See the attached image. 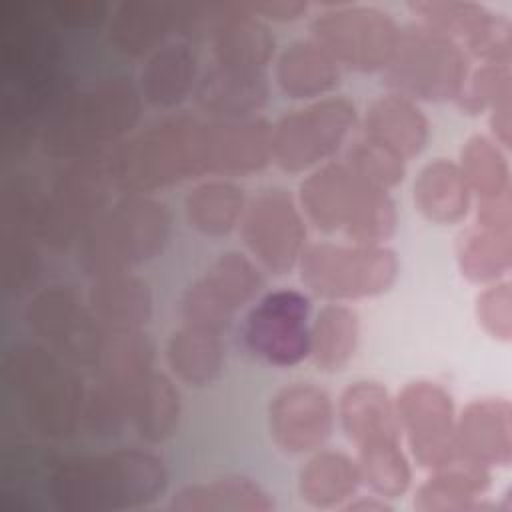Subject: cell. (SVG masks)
<instances>
[{"label": "cell", "mask_w": 512, "mask_h": 512, "mask_svg": "<svg viewBox=\"0 0 512 512\" xmlns=\"http://www.w3.org/2000/svg\"><path fill=\"white\" fill-rule=\"evenodd\" d=\"M248 10L264 22H294L308 12V4L306 2H288V0L250 2Z\"/></svg>", "instance_id": "obj_46"}, {"label": "cell", "mask_w": 512, "mask_h": 512, "mask_svg": "<svg viewBox=\"0 0 512 512\" xmlns=\"http://www.w3.org/2000/svg\"><path fill=\"white\" fill-rule=\"evenodd\" d=\"M490 470L454 458L452 462L430 470L424 484L418 486L414 508L422 512H466L488 510L486 492L490 488Z\"/></svg>", "instance_id": "obj_29"}, {"label": "cell", "mask_w": 512, "mask_h": 512, "mask_svg": "<svg viewBox=\"0 0 512 512\" xmlns=\"http://www.w3.org/2000/svg\"><path fill=\"white\" fill-rule=\"evenodd\" d=\"M240 230L252 258L278 276L292 272L306 248V218L282 186L262 188L246 202Z\"/></svg>", "instance_id": "obj_14"}, {"label": "cell", "mask_w": 512, "mask_h": 512, "mask_svg": "<svg viewBox=\"0 0 512 512\" xmlns=\"http://www.w3.org/2000/svg\"><path fill=\"white\" fill-rule=\"evenodd\" d=\"M182 414L180 392L174 382L150 370L128 396V426L148 444H160L178 430Z\"/></svg>", "instance_id": "obj_30"}, {"label": "cell", "mask_w": 512, "mask_h": 512, "mask_svg": "<svg viewBox=\"0 0 512 512\" xmlns=\"http://www.w3.org/2000/svg\"><path fill=\"white\" fill-rule=\"evenodd\" d=\"M270 96L266 70H240L210 62L202 68L192 100L210 120L258 114Z\"/></svg>", "instance_id": "obj_21"}, {"label": "cell", "mask_w": 512, "mask_h": 512, "mask_svg": "<svg viewBox=\"0 0 512 512\" xmlns=\"http://www.w3.org/2000/svg\"><path fill=\"white\" fill-rule=\"evenodd\" d=\"M200 72L202 64L196 46L174 38L144 58L136 86L146 104L168 112L194 94Z\"/></svg>", "instance_id": "obj_22"}, {"label": "cell", "mask_w": 512, "mask_h": 512, "mask_svg": "<svg viewBox=\"0 0 512 512\" xmlns=\"http://www.w3.org/2000/svg\"><path fill=\"white\" fill-rule=\"evenodd\" d=\"M414 204L432 224H458L466 218L472 194L460 166L446 158L424 164L414 180Z\"/></svg>", "instance_id": "obj_32"}, {"label": "cell", "mask_w": 512, "mask_h": 512, "mask_svg": "<svg viewBox=\"0 0 512 512\" xmlns=\"http://www.w3.org/2000/svg\"><path fill=\"white\" fill-rule=\"evenodd\" d=\"M2 376L24 422L48 440H68L82 428L86 386L76 366L40 342L14 344Z\"/></svg>", "instance_id": "obj_3"}, {"label": "cell", "mask_w": 512, "mask_h": 512, "mask_svg": "<svg viewBox=\"0 0 512 512\" xmlns=\"http://www.w3.org/2000/svg\"><path fill=\"white\" fill-rule=\"evenodd\" d=\"M400 432L420 468L434 470L456 458V408L450 392L432 380H412L394 398Z\"/></svg>", "instance_id": "obj_16"}, {"label": "cell", "mask_w": 512, "mask_h": 512, "mask_svg": "<svg viewBox=\"0 0 512 512\" xmlns=\"http://www.w3.org/2000/svg\"><path fill=\"white\" fill-rule=\"evenodd\" d=\"M296 268L302 284L328 302L380 296L394 286L400 272L392 248L356 242L308 244Z\"/></svg>", "instance_id": "obj_8"}, {"label": "cell", "mask_w": 512, "mask_h": 512, "mask_svg": "<svg viewBox=\"0 0 512 512\" xmlns=\"http://www.w3.org/2000/svg\"><path fill=\"white\" fill-rule=\"evenodd\" d=\"M456 260L470 282L492 284L502 280L512 266V224L474 220L458 238Z\"/></svg>", "instance_id": "obj_36"}, {"label": "cell", "mask_w": 512, "mask_h": 512, "mask_svg": "<svg viewBox=\"0 0 512 512\" xmlns=\"http://www.w3.org/2000/svg\"><path fill=\"white\" fill-rule=\"evenodd\" d=\"M476 316L482 328L496 340L512 336V292L508 280L486 284L476 298Z\"/></svg>", "instance_id": "obj_44"}, {"label": "cell", "mask_w": 512, "mask_h": 512, "mask_svg": "<svg viewBox=\"0 0 512 512\" xmlns=\"http://www.w3.org/2000/svg\"><path fill=\"white\" fill-rule=\"evenodd\" d=\"M310 298L294 288L266 292L242 322V342L260 362L292 368L310 352Z\"/></svg>", "instance_id": "obj_13"}, {"label": "cell", "mask_w": 512, "mask_h": 512, "mask_svg": "<svg viewBox=\"0 0 512 512\" xmlns=\"http://www.w3.org/2000/svg\"><path fill=\"white\" fill-rule=\"evenodd\" d=\"M360 188L362 180L342 160H330L308 172L302 180L298 206L316 230L326 234L342 232Z\"/></svg>", "instance_id": "obj_24"}, {"label": "cell", "mask_w": 512, "mask_h": 512, "mask_svg": "<svg viewBox=\"0 0 512 512\" xmlns=\"http://www.w3.org/2000/svg\"><path fill=\"white\" fill-rule=\"evenodd\" d=\"M172 216L150 194H124L110 202L76 242V262L90 276L128 272L162 254Z\"/></svg>", "instance_id": "obj_6"}, {"label": "cell", "mask_w": 512, "mask_h": 512, "mask_svg": "<svg viewBox=\"0 0 512 512\" xmlns=\"http://www.w3.org/2000/svg\"><path fill=\"white\" fill-rule=\"evenodd\" d=\"M400 26L366 4H332L310 20V38L318 42L340 68L360 74L384 72L396 50Z\"/></svg>", "instance_id": "obj_11"}, {"label": "cell", "mask_w": 512, "mask_h": 512, "mask_svg": "<svg viewBox=\"0 0 512 512\" xmlns=\"http://www.w3.org/2000/svg\"><path fill=\"white\" fill-rule=\"evenodd\" d=\"M362 484L354 458L338 450H316L298 472L300 498L320 510L342 508Z\"/></svg>", "instance_id": "obj_33"}, {"label": "cell", "mask_w": 512, "mask_h": 512, "mask_svg": "<svg viewBox=\"0 0 512 512\" xmlns=\"http://www.w3.org/2000/svg\"><path fill=\"white\" fill-rule=\"evenodd\" d=\"M506 94H512L510 64L484 62L476 70H470L456 104L462 112L478 116L488 112Z\"/></svg>", "instance_id": "obj_43"}, {"label": "cell", "mask_w": 512, "mask_h": 512, "mask_svg": "<svg viewBox=\"0 0 512 512\" xmlns=\"http://www.w3.org/2000/svg\"><path fill=\"white\" fill-rule=\"evenodd\" d=\"M272 124L260 116L204 122L206 174L218 178L250 176L272 162Z\"/></svg>", "instance_id": "obj_19"}, {"label": "cell", "mask_w": 512, "mask_h": 512, "mask_svg": "<svg viewBox=\"0 0 512 512\" xmlns=\"http://www.w3.org/2000/svg\"><path fill=\"white\" fill-rule=\"evenodd\" d=\"M274 78L284 96L312 102L332 96L340 84L342 68L318 42L298 38L278 54Z\"/></svg>", "instance_id": "obj_28"}, {"label": "cell", "mask_w": 512, "mask_h": 512, "mask_svg": "<svg viewBox=\"0 0 512 512\" xmlns=\"http://www.w3.org/2000/svg\"><path fill=\"white\" fill-rule=\"evenodd\" d=\"M154 342L142 330L108 332L98 362L92 368L94 380L120 390H132L154 366Z\"/></svg>", "instance_id": "obj_38"}, {"label": "cell", "mask_w": 512, "mask_h": 512, "mask_svg": "<svg viewBox=\"0 0 512 512\" xmlns=\"http://www.w3.org/2000/svg\"><path fill=\"white\" fill-rule=\"evenodd\" d=\"M28 330L40 344L76 368H94L108 330L92 314L86 296L70 284H52L38 290L26 310Z\"/></svg>", "instance_id": "obj_12"}, {"label": "cell", "mask_w": 512, "mask_h": 512, "mask_svg": "<svg viewBox=\"0 0 512 512\" xmlns=\"http://www.w3.org/2000/svg\"><path fill=\"white\" fill-rule=\"evenodd\" d=\"M170 508L180 512H270L274 500L252 478L220 476L182 486L172 496Z\"/></svg>", "instance_id": "obj_35"}, {"label": "cell", "mask_w": 512, "mask_h": 512, "mask_svg": "<svg viewBox=\"0 0 512 512\" xmlns=\"http://www.w3.org/2000/svg\"><path fill=\"white\" fill-rule=\"evenodd\" d=\"M86 302L108 332L142 330L152 316L150 284L132 270L92 278Z\"/></svg>", "instance_id": "obj_27"}, {"label": "cell", "mask_w": 512, "mask_h": 512, "mask_svg": "<svg viewBox=\"0 0 512 512\" xmlns=\"http://www.w3.org/2000/svg\"><path fill=\"white\" fill-rule=\"evenodd\" d=\"M360 136L408 162L426 148L430 122L416 102L388 92L366 106Z\"/></svg>", "instance_id": "obj_26"}, {"label": "cell", "mask_w": 512, "mask_h": 512, "mask_svg": "<svg viewBox=\"0 0 512 512\" xmlns=\"http://www.w3.org/2000/svg\"><path fill=\"white\" fill-rule=\"evenodd\" d=\"M408 8L418 22L444 34L468 58L510 64L512 26L492 8L472 0H416Z\"/></svg>", "instance_id": "obj_17"}, {"label": "cell", "mask_w": 512, "mask_h": 512, "mask_svg": "<svg viewBox=\"0 0 512 512\" xmlns=\"http://www.w3.org/2000/svg\"><path fill=\"white\" fill-rule=\"evenodd\" d=\"M356 124V106L346 96L312 100L272 124V162L288 174L312 172L350 142Z\"/></svg>", "instance_id": "obj_10"}, {"label": "cell", "mask_w": 512, "mask_h": 512, "mask_svg": "<svg viewBox=\"0 0 512 512\" xmlns=\"http://www.w3.org/2000/svg\"><path fill=\"white\" fill-rule=\"evenodd\" d=\"M48 10L54 22L72 30L100 28L112 14V6L102 0H56Z\"/></svg>", "instance_id": "obj_45"}, {"label": "cell", "mask_w": 512, "mask_h": 512, "mask_svg": "<svg viewBox=\"0 0 512 512\" xmlns=\"http://www.w3.org/2000/svg\"><path fill=\"white\" fill-rule=\"evenodd\" d=\"M396 222V204L388 190L362 182L342 234L348 242L356 244H386V240L396 232Z\"/></svg>", "instance_id": "obj_40"}, {"label": "cell", "mask_w": 512, "mask_h": 512, "mask_svg": "<svg viewBox=\"0 0 512 512\" xmlns=\"http://www.w3.org/2000/svg\"><path fill=\"white\" fill-rule=\"evenodd\" d=\"M244 190L230 178L198 182L184 198V216L192 230L206 238H224L240 226L246 210Z\"/></svg>", "instance_id": "obj_34"}, {"label": "cell", "mask_w": 512, "mask_h": 512, "mask_svg": "<svg viewBox=\"0 0 512 512\" xmlns=\"http://www.w3.org/2000/svg\"><path fill=\"white\" fill-rule=\"evenodd\" d=\"M262 282V272L252 258L236 250L222 252L182 294L184 324L222 334L236 312L258 296Z\"/></svg>", "instance_id": "obj_15"}, {"label": "cell", "mask_w": 512, "mask_h": 512, "mask_svg": "<svg viewBox=\"0 0 512 512\" xmlns=\"http://www.w3.org/2000/svg\"><path fill=\"white\" fill-rule=\"evenodd\" d=\"M2 286L10 296L32 292L42 274L38 240L24 230L2 228Z\"/></svg>", "instance_id": "obj_41"}, {"label": "cell", "mask_w": 512, "mask_h": 512, "mask_svg": "<svg viewBox=\"0 0 512 512\" xmlns=\"http://www.w3.org/2000/svg\"><path fill=\"white\" fill-rule=\"evenodd\" d=\"M342 162L362 182L382 190H390L398 186L406 174V162L402 158L370 142L364 136H358L356 140H350L344 146Z\"/></svg>", "instance_id": "obj_42"}, {"label": "cell", "mask_w": 512, "mask_h": 512, "mask_svg": "<svg viewBox=\"0 0 512 512\" xmlns=\"http://www.w3.org/2000/svg\"><path fill=\"white\" fill-rule=\"evenodd\" d=\"M168 488L164 460L144 448H118L58 460L46 492L60 512H124L156 502Z\"/></svg>", "instance_id": "obj_1"}, {"label": "cell", "mask_w": 512, "mask_h": 512, "mask_svg": "<svg viewBox=\"0 0 512 512\" xmlns=\"http://www.w3.org/2000/svg\"><path fill=\"white\" fill-rule=\"evenodd\" d=\"M164 350L170 372L188 386L204 388L222 376L226 348L220 332L182 322L168 336Z\"/></svg>", "instance_id": "obj_31"}, {"label": "cell", "mask_w": 512, "mask_h": 512, "mask_svg": "<svg viewBox=\"0 0 512 512\" xmlns=\"http://www.w3.org/2000/svg\"><path fill=\"white\" fill-rule=\"evenodd\" d=\"M336 418L356 448L362 484L382 498L402 496L410 488L412 468L388 390L374 380L352 382L340 394Z\"/></svg>", "instance_id": "obj_5"}, {"label": "cell", "mask_w": 512, "mask_h": 512, "mask_svg": "<svg viewBox=\"0 0 512 512\" xmlns=\"http://www.w3.org/2000/svg\"><path fill=\"white\" fill-rule=\"evenodd\" d=\"M360 342V318L344 302L324 304L310 322L312 364L326 374L344 370L354 358Z\"/></svg>", "instance_id": "obj_37"}, {"label": "cell", "mask_w": 512, "mask_h": 512, "mask_svg": "<svg viewBox=\"0 0 512 512\" xmlns=\"http://www.w3.org/2000/svg\"><path fill=\"white\" fill-rule=\"evenodd\" d=\"M212 60L240 70H266L276 54V40L264 20L248 10V4L228 2L222 18L208 36Z\"/></svg>", "instance_id": "obj_23"}, {"label": "cell", "mask_w": 512, "mask_h": 512, "mask_svg": "<svg viewBox=\"0 0 512 512\" xmlns=\"http://www.w3.org/2000/svg\"><path fill=\"white\" fill-rule=\"evenodd\" d=\"M142 96L126 76L70 88L50 112L40 148L50 158L76 160L106 152L128 138L142 114Z\"/></svg>", "instance_id": "obj_2"}, {"label": "cell", "mask_w": 512, "mask_h": 512, "mask_svg": "<svg viewBox=\"0 0 512 512\" xmlns=\"http://www.w3.org/2000/svg\"><path fill=\"white\" fill-rule=\"evenodd\" d=\"M512 94L502 96L490 110H488V122H490V132H492V140L500 146V148H510V134H512V120H510V102Z\"/></svg>", "instance_id": "obj_47"}, {"label": "cell", "mask_w": 512, "mask_h": 512, "mask_svg": "<svg viewBox=\"0 0 512 512\" xmlns=\"http://www.w3.org/2000/svg\"><path fill=\"white\" fill-rule=\"evenodd\" d=\"M470 74V58L444 34L422 22L400 26L392 60L382 72L390 92L412 102L458 100Z\"/></svg>", "instance_id": "obj_7"}, {"label": "cell", "mask_w": 512, "mask_h": 512, "mask_svg": "<svg viewBox=\"0 0 512 512\" xmlns=\"http://www.w3.org/2000/svg\"><path fill=\"white\" fill-rule=\"evenodd\" d=\"M458 166L478 204L510 198V166L502 148L490 136L476 134L468 138Z\"/></svg>", "instance_id": "obj_39"}, {"label": "cell", "mask_w": 512, "mask_h": 512, "mask_svg": "<svg viewBox=\"0 0 512 512\" xmlns=\"http://www.w3.org/2000/svg\"><path fill=\"white\" fill-rule=\"evenodd\" d=\"M106 154L108 150L68 160L52 184L44 188L34 224L38 242L56 250L76 244L82 232L110 204L114 184Z\"/></svg>", "instance_id": "obj_9"}, {"label": "cell", "mask_w": 512, "mask_h": 512, "mask_svg": "<svg viewBox=\"0 0 512 512\" xmlns=\"http://www.w3.org/2000/svg\"><path fill=\"white\" fill-rule=\"evenodd\" d=\"M456 458L492 470L512 460V408L506 398H478L456 414Z\"/></svg>", "instance_id": "obj_20"}, {"label": "cell", "mask_w": 512, "mask_h": 512, "mask_svg": "<svg viewBox=\"0 0 512 512\" xmlns=\"http://www.w3.org/2000/svg\"><path fill=\"white\" fill-rule=\"evenodd\" d=\"M204 122L192 114H170L112 146L106 154L116 190L152 194L206 174Z\"/></svg>", "instance_id": "obj_4"}, {"label": "cell", "mask_w": 512, "mask_h": 512, "mask_svg": "<svg viewBox=\"0 0 512 512\" xmlns=\"http://www.w3.org/2000/svg\"><path fill=\"white\" fill-rule=\"evenodd\" d=\"M176 2L126 0L112 8L108 40L128 58H146L176 38Z\"/></svg>", "instance_id": "obj_25"}, {"label": "cell", "mask_w": 512, "mask_h": 512, "mask_svg": "<svg viewBox=\"0 0 512 512\" xmlns=\"http://www.w3.org/2000/svg\"><path fill=\"white\" fill-rule=\"evenodd\" d=\"M336 406L314 382H292L268 402V430L276 448L290 456L320 450L334 432Z\"/></svg>", "instance_id": "obj_18"}]
</instances>
